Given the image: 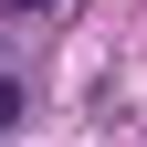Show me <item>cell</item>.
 Wrapping results in <instances>:
<instances>
[{
  "label": "cell",
  "instance_id": "cell-1",
  "mask_svg": "<svg viewBox=\"0 0 147 147\" xmlns=\"http://www.w3.org/2000/svg\"><path fill=\"white\" fill-rule=\"evenodd\" d=\"M11 126H21V84L0 74V137H11Z\"/></svg>",
  "mask_w": 147,
  "mask_h": 147
},
{
  "label": "cell",
  "instance_id": "cell-2",
  "mask_svg": "<svg viewBox=\"0 0 147 147\" xmlns=\"http://www.w3.org/2000/svg\"><path fill=\"white\" fill-rule=\"evenodd\" d=\"M21 11H53V0H21Z\"/></svg>",
  "mask_w": 147,
  "mask_h": 147
}]
</instances>
